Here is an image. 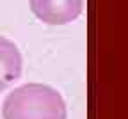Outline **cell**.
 I'll return each mask as SVG.
<instances>
[{"mask_svg": "<svg viewBox=\"0 0 128 119\" xmlns=\"http://www.w3.org/2000/svg\"><path fill=\"white\" fill-rule=\"evenodd\" d=\"M4 119H66L68 110L60 92L46 84H25L7 94Z\"/></svg>", "mask_w": 128, "mask_h": 119, "instance_id": "1", "label": "cell"}, {"mask_svg": "<svg viewBox=\"0 0 128 119\" xmlns=\"http://www.w3.org/2000/svg\"><path fill=\"white\" fill-rule=\"evenodd\" d=\"M30 11L46 25H68L84 11V0H30Z\"/></svg>", "mask_w": 128, "mask_h": 119, "instance_id": "2", "label": "cell"}, {"mask_svg": "<svg viewBox=\"0 0 128 119\" xmlns=\"http://www.w3.org/2000/svg\"><path fill=\"white\" fill-rule=\"evenodd\" d=\"M22 70L23 59L20 48L14 41L0 36V92H4L22 76Z\"/></svg>", "mask_w": 128, "mask_h": 119, "instance_id": "3", "label": "cell"}]
</instances>
